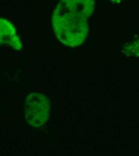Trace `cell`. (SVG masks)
I'll use <instances>...</instances> for the list:
<instances>
[{"mask_svg": "<svg viewBox=\"0 0 139 156\" xmlns=\"http://www.w3.org/2000/svg\"><path fill=\"white\" fill-rule=\"evenodd\" d=\"M94 8L89 0H64L57 6L52 23L60 40L68 46L80 44L87 35V18Z\"/></svg>", "mask_w": 139, "mask_h": 156, "instance_id": "6da1fadb", "label": "cell"}, {"mask_svg": "<svg viewBox=\"0 0 139 156\" xmlns=\"http://www.w3.org/2000/svg\"><path fill=\"white\" fill-rule=\"evenodd\" d=\"M1 42L16 49L21 48V44L16 35L15 28L7 20L2 19H1Z\"/></svg>", "mask_w": 139, "mask_h": 156, "instance_id": "3957f363", "label": "cell"}, {"mask_svg": "<svg viewBox=\"0 0 139 156\" xmlns=\"http://www.w3.org/2000/svg\"><path fill=\"white\" fill-rule=\"evenodd\" d=\"M49 103L47 98L34 93L28 96L25 101V111L27 121L34 127L43 125L49 115Z\"/></svg>", "mask_w": 139, "mask_h": 156, "instance_id": "7a4b0ae2", "label": "cell"}]
</instances>
